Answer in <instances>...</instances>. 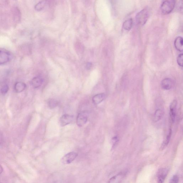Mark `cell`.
I'll return each instance as SVG.
<instances>
[{"label": "cell", "mask_w": 183, "mask_h": 183, "mask_svg": "<svg viewBox=\"0 0 183 183\" xmlns=\"http://www.w3.org/2000/svg\"><path fill=\"white\" fill-rule=\"evenodd\" d=\"M175 4V0H164L161 7L162 13L164 15L170 13L174 10Z\"/></svg>", "instance_id": "1"}, {"label": "cell", "mask_w": 183, "mask_h": 183, "mask_svg": "<svg viewBox=\"0 0 183 183\" xmlns=\"http://www.w3.org/2000/svg\"><path fill=\"white\" fill-rule=\"evenodd\" d=\"M149 17L148 11L146 9L142 10L137 14L136 16V21L138 25L143 26L145 24Z\"/></svg>", "instance_id": "2"}, {"label": "cell", "mask_w": 183, "mask_h": 183, "mask_svg": "<svg viewBox=\"0 0 183 183\" xmlns=\"http://www.w3.org/2000/svg\"><path fill=\"white\" fill-rule=\"evenodd\" d=\"M88 114L86 112H83L78 114L76 119L77 124L78 126L82 127L88 121Z\"/></svg>", "instance_id": "3"}, {"label": "cell", "mask_w": 183, "mask_h": 183, "mask_svg": "<svg viewBox=\"0 0 183 183\" xmlns=\"http://www.w3.org/2000/svg\"><path fill=\"white\" fill-rule=\"evenodd\" d=\"M78 156V154L75 152H72L67 153L62 159V162L64 164H71L74 161Z\"/></svg>", "instance_id": "4"}, {"label": "cell", "mask_w": 183, "mask_h": 183, "mask_svg": "<svg viewBox=\"0 0 183 183\" xmlns=\"http://www.w3.org/2000/svg\"><path fill=\"white\" fill-rule=\"evenodd\" d=\"M12 59V56L9 52L0 50V65L6 64Z\"/></svg>", "instance_id": "5"}, {"label": "cell", "mask_w": 183, "mask_h": 183, "mask_svg": "<svg viewBox=\"0 0 183 183\" xmlns=\"http://www.w3.org/2000/svg\"><path fill=\"white\" fill-rule=\"evenodd\" d=\"M177 104V101L174 100L170 105V117L171 122L172 123H174L175 121Z\"/></svg>", "instance_id": "6"}, {"label": "cell", "mask_w": 183, "mask_h": 183, "mask_svg": "<svg viewBox=\"0 0 183 183\" xmlns=\"http://www.w3.org/2000/svg\"><path fill=\"white\" fill-rule=\"evenodd\" d=\"M168 173V170L167 168H161L158 171L157 177L158 183L164 182Z\"/></svg>", "instance_id": "7"}, {"label": "cell", "mask_w": 183, "mask_h": 183, "mask_svg": "<svg viewBox=\"0 0 183 183\" xmlns=\"http://www.w3.org/2000/svg\"><path fill=\"white\" fill-rule=\"evenodd\" d=\"M74 119L73 115H63L60 119V123L61 126H65L70 124L72 122Z\"/></svg>", "instance_id": "8"}, {"label": "cell", "mask_w": 183, "mask_h": 183, "mask_svg": "<svg viewBox=\"0 0 183 183\" xmlns=\"http://www.w3.org/2000/svg\"><path fill=\"white\" fill-rule=\"evenodd\" d=\"M126 174L124 172H121L114 176L110 179L108 181V183H115L121 182L123 178H125Z\"/></svg>", "instance_id": "9"}, {"label": "cell", "mask_w": 183, "mask_h": 183, "mask_svg": "<svg viewBox=\"0 0 183 183\" xmlns=\"http://www.w3.org/2000/svg\"><path fill=\"white\" fill-rule=\"evenodd\" d=\"M173 86V82L170 78L164 79L161 82V87L163 89L168 90L171 89Z\"/></svg>", "instance_id": "10"}, {"label": "cell", "mask_w": 183, "mask_h": 183, "mask_svg": "<svg viewBox=\"0 0 183 183\" xmlns=\"http://www.w3.org/2000/svg\"><path fill=\"white\" fill-rule=\"evenodd\" d=\"M174 46L177 50L180 52L183 50V40L181 36H178L175 39L174 42Z\"/></svg>", "instance_id": "11"}, {"label": "cell", "mask_w": 183, "mask_h": 183, "mask_svg": "<svg viewBox=\"0 0 183 183\" xmlns=\"http://www.w3.org/2000/svg\"><path fill=\"white\" fill-rule=\"evenodd\" d=\"M26 88V85L24 83L19 82L15 84L14 89L17 93H20L24 91Z\"/></svg>", "instance_id": "12"}, {"label": "cell", "mask_w": 183, "mask_h": 183, "mask_svg": "<svg viewBox=\"0 0 183 183\" xmlns=\"http://www.w3.org/2000/svg\"><path fill=\"white\" fill-rule=\"evenodd\" d=\"M105 94L103 93H100L95 95L93 98V102L95 105H98L105 99Z\"/></svg>", "instance_id": "13"}, {"label": "cell", "mask_w": 183, "mask_h": 183, "mask_svg": "<svg viewBox=\"0 0 183 183\" xmlns=\"http://www.w3.org/2000/svg\"><path fill=\"white\" fill-rule=\"evenodd\" d=\"M43 82V79L41 77H34L32 80L31 84L32 86L34 88H37L42 85Z\"/></svg>", "instance_id": "14"}, {"label": "cell", "mask_w": 183, "mask_h": 183, "mask_svg": "<svg viewBox=\"0 0 183 183\" xmlns=\"http://www.w3.org/2000/svg\"><path fill=\"white\" fill-rule=\"evenodd\" d=\"M132 25H133V21L131 18H130L125 21L123 23V27L125 30L129 31L131 29Z\"/></svg>", "instance_id": "15"}, {"label": "cell", "mask_w": 183, "mask_h": 183, "mask_svg": "<svg viewBox=\"0 0 183 183\" xmlns=\"http://www.w3.org/2000/svg\"><path fill=\"white\" fill-rule=\"evenodd\" d=\"M163 115L162 111L161 109H157L155 111L154 115V120L155 122H157L161 120Z\"/></svg>", "instance_id": "16"}, {"label": "cell", "mask_w": 183, "mask_h": 183, "mask_svg": "<svg viewBox=\"0 0 183 183\" xmlns=\"http://www.w3.org/2000/svg\"><path fill=\"white\" fill-rule=\"evenodd\" d=\"M171 135L172 130L171 129H170L168 134L167 135V137L166 138L165 140H164V143H163L162 145V149H164V148L166 147L168 145L171 138Z\"/></svg>", "instance_id": "17"}, {"label": "cell", "mask_w": 183, "mask_h": 183, "mask_svg": "<svg viewBox=\"0 0 183 183\" xmlns=\"http://www.w3.org/2000/svg\"><path fill=\"white\" fill-rule=\"evenodd\" d=\"M48 105L50 108L53 109L57 106V105H58V102L55 99H50L48 101Z\"/></svg>", "instance_id": "18"}, {"label": "cell", "mask_w": 183, "mask_h": 183, "mask_svg": "<svg viewBox=\"0 0 183 183\" xmlns=\"http://www.w3.org/2000/svg\"><path fill=\"white\" fill-rule=\"evenodd\" d=\"M46 2L45 1H41L40 2L38 3L35 7V9L36 11H40L42 9H43L45 6Z\"/></svg>", "instance_id": "19"}, {"label": "cell", "mask_w": 183, "mask_h": 183, "mask_svg": "<svg viewBox=\"0 0 183 183\" xmlns=\"http://www.w3.org/2000/svg\"><path fill=\"white\" fill-rule=\"evenodd\" d=\"M1 92L3 95H5L8 92L9 90V87L7 84H5L1 88Z\"/></svg>", "instance_id": "20"}, {"label": "cell", "mask_w": 183, "mask_h": 183, "mask_svg": "<svg viewBox=\"0 0 183 183\" xmlns=\"http://www.w3.org/2000/svg\"><path fill=\"white\" fill-rule=\"evenodd\" d=\"M183 55L182 54H180L178 56L177 58V62L179 65L181 67H182L183 64Z\"/></svg>", "instance_id": "21"}, {"label": "cell", "mask_w": 183, "mask_h": 183, "mask_svg": "<svg viewBox=\"0 0 183 183\" xmlns=\"http://www.w3.org/2000/svg\"><path fill=\"white\" fill-rule=\"evenodd\" d=\"M179 177L178 176L174 175L170 180V183H176L178 182Z\"/></svg>", "instance_id": "22"}, {"label": "cell", "mask_w": 183, "mask_h": 183, "mask_svg": "<svg viewBox=\"0 0 183 183\" xmlns=\"http://www.w3.org/2000/svg\"><path fill=\"white\" fill-rule=\"evenodd\" d=\"M118 141H119V139L117 136H115L112 139V142L113 143V147L117 145Z\"/></svg>", "instance_id": "23"}, {"label": "cell", "mask_w": 183, "mask_h": 183, "mask_svg": "<svg viewBox=\"0 0 183 183\" xmlns=\"http://www.w3.org/2000/svg\"><path fill=\"white\" fill-rule=\"evenodd\" d=\"M91 66H92V64L91 63L88 62L87 63L86 67L87 69L90 70L91 68Z\"/></svg>", "instance_id": "24"}, {"label": "cell", "mask_w": 183, "mask_h": 183, "mask_svg": "<svg viewBox=\"0 0 183 183\" xmlns=\"http://www.w3.org/2000/svg\"><path fill=\"white\" fill-rule=\"evenodd\" d=\"M3 172V168L2 166L0 164V174H1Z\"/></svg>", "instance_id": "25"}, {"label": "cell", "mask_w": 183, "mask_h": 183, "mask_svg": "<svg viewBox=\"0 0 183 183\" xmlns=\"http://www.w3.org/2000/svg\"><path fill=\"white\" fill-rule=\"evenodd\" d=\"M2 143V138L1 136H0V145L1 144V143Z\"/></svg>", "instance_id": "26"}]
</instances>
